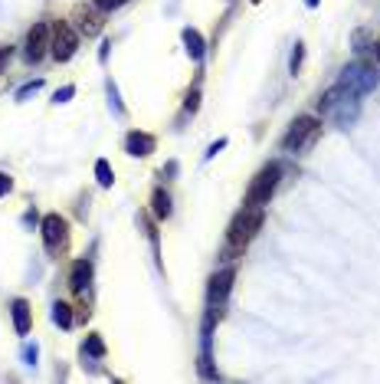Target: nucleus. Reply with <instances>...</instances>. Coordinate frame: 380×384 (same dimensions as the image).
Wrapping results in <instances>:
<instances>
[{"instance_id":"f257e3e1","label":"nucleus","mask_w":380,"mask_h":384,"mask_svg":"<svg viewBox=\"0 0 380 384\" xmlns=\"http://www.w3.org/2000/svg\"><path fill=\"white\" fill-rule=\"evenodd\" d=\"M262 220H266V207H246L243 204V210H237V217H233L227 227V243H223V250H220L223 260L243 256V250L249 247L256 240V233L262 230Z\"/></svg>"},{"instance_id":"f03ea898","label":"nucleus","mask_w":380,"mask_h":384,"mask_svg":"<svg viewBox=\"0 0 380 384\" xmlns=\"http://www.w3.org/2000/svg\"><path fill=\"white\" fill-rule=\"evenodd\" d=\"M361 99L364 95L351 92V89H344V85H331L328 92L318 99V112L321 115H328L335 125L351 128L357 119H361Z\"/></svg>"},{"instance_id":"7ed1b4c3","label":"nucleus","mask_w":380,"mask_h":384,"mask_svg":"<svg viewBox=\"0 0 380 384\" xmlns=\"http://www.w3.org/2000/svg\"><path fill=\"white\" fill-rule=\"evenodd\" d=\"M286 174V164L282 161H269L266 168L256 171V178L249 181V188H246V207H266L272 201V194L279 191V181Z\"/></svg>"},{"instance_id":"20e7f679","label":"nucleus","mask_w":380,"mask_h":384,"mask_svg":"<svg viewBox=\"0 0 380 384\" xmlns=\"http://www.w3.org/2000/svg\"><path fill=\"white\" fill-rule=\"evenodd\" d=\"M233 282H237V270L233 266H223L220 273L210 276V282H207V319H213V322L223 319L229 292H233Z\"/></svg>"},{"instance_id":"39448f33","label":"nucleus","mask_w":380,"mask_h":384,"mask_svg":"<svg viewBox=\"0 0 380 384\" xmlns=\"http://www.w3.org/2000/svg\"><path fill=\"white\" fill-rule=\"evenodd\" d=\"M318 135H321V119L318 115H298V119L288 125L286 135H282V151H288V154L305 151V148L315 145V138Z\"/></svg>"},{"instance_id":"423d86ee","label":"nucleus","mask_w":380,"mask_h":384,"mask_svg":"<svg viewBox=\"0 0 380 384\" xmlns=\"http://www.w3.org/2000/svg\"><path fill=\"white\" fill-rule=\"evenodd\" d=\"M338 85H344V89H351V92H357V95L374 92V89H377V73H374V63H367V60L347 63V66L341 69Z\"/></svg>"},{"instance_id":"0eeeda50","label":"nucleus","mask_w":380,"mask_h":384,"mask_svg":"<svg viewBox=\"0 0 380 384\" xmlns=\"http://www.w3.org/2000/svg\"><path fill=\"white\" fill-rule=\"evenodd\" d=\"M79 50V30L69 20H56L53 23V46H50V56L56 63H69Z\"/></svg>"},{"instance_id":"6e6552de","label":"nucleus","mask_w":380,"mask_h":384,"mask_svg":"<svg viewBox=\"0 0 380 384\" xmlns=\"http://www.w3.org/2000/svg\"><path fill=\"white\" fill-rule=\"evenodd\" d=\"M53 46V23L40 20V23L30 26V33H26V43H23V56L26 63H40Z\"/></svg>"},{"instance_id":"1a4fd4ad","label":"nucleus","mask_w":380,"mask_h":384,"mask_svg":"<svg viewBox=\"0 0 380 384\" xmlns=\"http://www.w3.org/2000/svg\"><path fill=\"white\" fill-rule=\"evenodd\" d=\"M40 230H43V243H46V250L50 253H60V250H66L69 243V223L66 217H60V213H46L40 220Z\"/></svg>"},{"instance_id":"9d476101","label":"nucleus","mask_w":380,"mask_h":384,"mask_svg":"<svg viewBox=\"0 0 380 384\" xmlns=\"http://www.w3.org/2000/svg\"><path fill=\"white\" fill-rule=\"evenodd\" d=\"M102 26H105V10H99L95 4L76 10V30H79V36L92 40V36L102 33Z\"/></svg>"},{"instance_id":"9b49d317","label":"nucleus","mask_w":380,"mask_h":384,"mask_svg":"<svg viewBox=\"0 0 380 384\" xmlns=\"http://www.w3.org/2000/svg\"><path fill=\"white\" fill-rule=\"evenodd\" d=\"M158 148V138L148 135V132H128L125 135V151L131 154V158H148V154Z\"/></svg>"},{"instance_id":"f8f14e48","label":"nucleus","mask_w":380,"mask_h":384,"mask_svg":"<svg viewBox=\"0 0 380 384\" xmlns=\"http://www.w3.org/2000/svg\"><path fill=\"white\" fill-rule=\"evenodd\" d=\"M69 286L72 292H85L92 286V260H76L69 266Z\"/></svg>"},{"instance_id":"ddd939ff","label":"nucleus","mask_w":380,"mask_h":384,"mask_svg":"<svg viewBox=\"0 0 380 384\" xmlns=\"http://www.w3.org/2000/svg\"><path fill=\"white\" fill-rule=\"evenodd\" d=\"M10 316H13L17 335H30V329H33V309H30L26 299H13V302H10Z\"/></svg>"},{"instance_id":"4468645a","label":"nucleus","mask_w":380,"mask_h":384,"mask_svg":"<svg viewBox=\"0 0 380 384\" xmlns=\"http://www.w3.org/2000/svg\"><path fill=\"white\" fill-rule=\"evenodd\" d=\"M180 40H184V50L187 56L194 63H203V53H207V43H203L200 30H194V26H184V33H180Z\"/></svg>"},{"instance_id":"2eb2a0df","label":"nucleus","mask_w":380,"mask_h":384,"mask_svg":"<svg viewBox=\"0 0 380 384\" xmlns=\"http://www.w3.org/2000/svg\"><path fill=\"white\" fill-rule=\"evenodd\" d=\"M138 220H141L144 237H148V243H151V250H154V260H158V266L164 270V263H161V233H158V220H154V213H151V217H148V213H141Z\"/></svg>"},{"instance_id":"dca6fc26","label":"nucleus","mask_w":380,"mask_h":384,"mask_svg":"<svg viewBox=\"0 0 380 384\" xmlns=\"http://www.w3.org/2000/svg\"><path fill=\"white\" fill-rule=\"evenodd\" d=\"M170 194L164 188H154V194H151V213H154V220H168L170 217Z\"/></svg>"},{"instance_id":"f3484780","label":"nucleus","mask_w":380,"mask_h":384,"mask_svg":"<svg viewBox=\"0 0 380 384\" xmlns=\"http://www.w3.org/2000/svg\"><path fill=\"white\" fill-rule=\"evenodd\" d=\"M95 181H99V188H105V191L115 184V171H112V164L105 161V158L95 161Z\"/></svg>"},{"instance_id":"a211bd4d","label":"nucleus","mask_w":380,"mask_h":384,"mask_svg":"<svg viewBox=\"0 0 380 384\" xmlns=\"http://www.w3.org/2000/svg\"><path fill=\"white\" fill-rule=\"evenodd\" d=\"M53 322L60 329H69L72 325V306L69 302H53Z\"/></svg>"},{"instance_id":"6ab92c4d","label":"nucleus","mask_w":380,"mask_h":384,"mask_svg":"<svg viewBox=\"0 0 380 384\" xmlns=\"http://www.w3.org/2000/svg\"><path fill=\"white\" fill-rule=\"evenodd\" d=\"M82 355H89V358H105V341H102V335H85Z\"/></svg>"},{"instance_id":"aec40b11","label":"nucleus","mask_w":380,"mask_h":384,"mask_svg":"<svg viewBox=\"0 0 380 384\" xmlns=\"http://www.w3.org/2000/svg\"><path fill=\"white\" fill-rule=\"evenodd\" d=\"M302 63H305V43H295L292 53H288V73L298 76V73H302Z\"/></svg>"},{"instance_id":"412c9836","label":"nucleus","mask_w":380,"mask_h":384,"mask_svg":"<svg viewBox=\"0 0 380 384\" xmlns=\"http://www.w3.org/2000/svg\"><path fill=\"white\" fill-rule=\"evenodd\" d=\"M374 46V36L367 33V30H357L354 33V53H357V60H364V53H371Z\"/></svg>"},{"instance_id":"4be33fe9","label":"nucleus","mask_w":380,"mask_h":384,"mask_svg":"<svg viewBox=\"0 0 380 384\" xmlns=\"http://www.w3.org/2000/svg\"><path fill=\"white\" fill-rule=\"evenodd\" d=\"M197 109H200V82H194L190 92L184 95V115H194Z\"/></svg>"},{"instance_id":"5701e85b","label":"nucleus","mask_w":380,"mask_h":384,"mask_svg":"<svg viewBox=\"0 0 380 384\" xmlns=\"http://www.w3.org/2000/svg\"><path fill=\"white\" fill-rule=\"evenodd\" d=\"M40 85H43V79H33V82L20 85V89H17V102H26L30 95H36V92H40Z\"/></svg>"},{"instance_id":"b1692460","label":"nucleus","mask_w":380,"mask_h":384,"mask_svg":"<svg viewBox=\"0 0 380 384\" xmlns=\"http://www.w3.org/2000/svg\"><path fill=\"white\" fill-rule=\"evenodd\" d=\"M36 358H40V345H36V341H26L23 345V365L36 368Z\"/></svg>"},{"instance_id":"393cba45","label":"nucleus","mask_w":380,"mask_h":384,"mask_svg":"<svg viewBox=\"0 0 380 384\" xmlns=\"http://www.w3.org/2000/svg\"><path fill=\"white\" fill-rule=\"evenodd\" d=\"M109 99H112V109H115V115H125V105H121V99H119V85L109 79Z\"/></svg>"},{"instance_id":"a878e982","label":"nucleus","mask_w":380,"mask_h":384,"mask_svg":"<svg viewBox=\"0 0 380 384\" xmlns=\"http://www.w3.org/2000/svg\"><path fill=\"white\" fill-rule=\"evenodd\" d=\"M227 145H229V138H217V142H213V145L207 148V154H203V161H213V158H217V154H220Z\"/></svg>"},{"instance_id":"bb28decb","label":"nucleus","mask_w":380,"mask_h":384,"mask_svg":"<svg viewBox=\"0 0 380 384\" xmlns=\"http://www.w3.org/2000/svg\"><path fill=\"white\" fill-rule=\"evenodd\" d=\"M72 95H76V85H63L60 92L53 95V102H56V105H66L69 99H72Z\"/></svg>"},{"instance_id":"cd10ccee","label":"nucleus","mask_w":380,"mask_h":384,"mask_svg":"<svg viewBox=\"0 0 380 384\" xmlns=\"http://www.w3.org/2000/svg\"><path fill=\"white\" fill-rule=\"evenodd\" d=\"M128 0H95V7L99 10H105V14H112V10H119V7H125Z\"/></svg>"},{"instance_id":"c85d7f7f","label":"nucleus","mask_w":380,"mask_h":384,"mask_svg":"<svg viewBox=\"0 0 380 384\" xmlns=\"http://www.w3.org/2000/svg\"><path fill=\"white\" fill-rule=\"evenodd\" d=\"M178 171H180L178 161H168L164 168H161V178H164V181H174V178H178Z\"/></svg>"},{"instance_id":"c756f323","label":"nucleus","mask_w":380,"mask_h":384,"mask_svg":"<svg viewBox=\"0 0 380 384\" xmlns=\"http://www.w3.org/2000/svg\"><path fill=\"white\" fill-rule=\"evenodd\" d=\"M10 191H13V178H10V174H4V171H0V197H7Z\"/></svg>"},{"instance_id":"7c9ffc66","label":"nucleus","mask_w":380,"mask_h":384,"mask_svg":"<svg viewBox=\"0 0 380 384\" xmlns=\"http://www.w3.org/2000/svg\"><path fill=\"white\" fill-rule=\"evenodd\" d=\"M10 60V46H0V73H4V66H7Z\"/></svg>"},{"instance_id":"2f4dec72","label":"nucleus","mask_w":380,"mask_h":384,"mask_svg":"<svg viewBox=\"0 0 380 384\" xmlns=\"http://www.w3.org/2000/svg\"><path fill=\"white\" fill-rule=\"evenodd\" d=\"M109 46H112V40H105V43H102V50H99V63H105V60H109Z\"/></svg>"},{"instance_id":"473e14b6","label":"nucleus","mask_w":380,"mask_h":384,"mask_svg":"<svg viewBox=\"0 0 380 384\" xmlns=\"http://www.w3.org/2000/svg\"><path fill=\"white\" fill-rule=\"evenodd\" d=\"M371 60L380 66V40H374V46H371Z\"/></svg>"},{"instance_id":"72a5a7b5","label":"nucleus","mask_w":380,"mask_h":384,"mask_svg":"<svg viewBox=\"0 0 380 384\" xmlns=\"http://www.w3.org/2000/svg\"><path fill=\"white\" fill-rule=\"evenodd\" d=\"M36 220H40V217H36V210H26V213H23V223H26V227H33Z\"/></svg>"},{"instance_id":"f704fd0d","label":"nucleus","mask_w":380,"mask_h":384,"mask_svg":"<svg viewBox=\"0 0 380 384\" xmlns=\"http://www.w3.org/2000/svg\"><path fill=\"white\" fill-rule=\"evenodd\" d=\"M318 4H321V0H305V7H308V10H315Z\"/></svg>"},{"instance_id":"c9c22d12","label":"nucleus","mask_w":380,"mask_h":384,"mask_svg":"<svg viewBox=\"0 0 380 384\" xmlns=\"http://www.w3.org/2000/svg\"><path fill=\"white\" fill-rule=\"evenodd\" d=\"M249 4H262V0H249Z\"/></svg>"}]
</instances>
